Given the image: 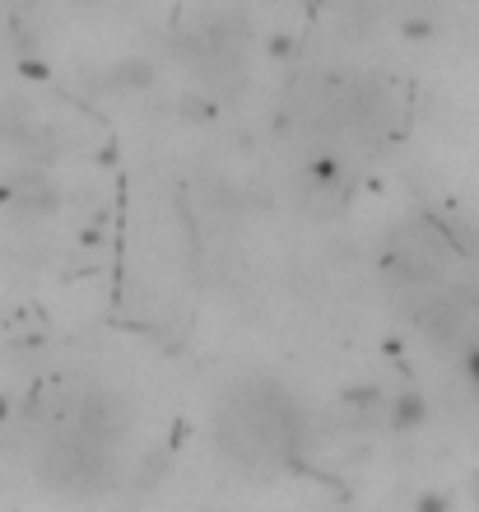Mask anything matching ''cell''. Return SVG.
<instances>
[{
  "label": "cell",
  "mask_w": 479,
  "mask_h": 512,
  "mask_svg": "<svg viewBox=\"0 0 479 512\" xmlns=\"http://www.w3.org/2000/svg\"><path fill=\"white\" fill-rule=\"evenodd\" d=\"M419 512H447V499H438V494H424V499H419Z\"/></svg>",
  "instance_id": "1"
}]
</instances>
